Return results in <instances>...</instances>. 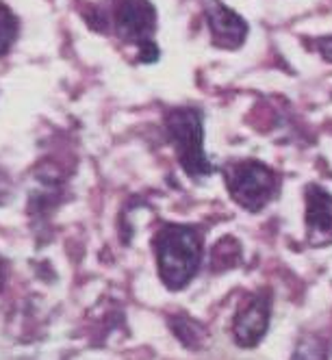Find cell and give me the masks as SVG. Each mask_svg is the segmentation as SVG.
<instances>
[{
	"instance_id": "cell-1",
	"label": "cell",
	"mask_w": 332,
	"mask_h": 360,
	"mask_svg": "<svg viewBox=\"0 0 332 360\" xmlns=\"http://www.w3.org/2000/svg\"><path fill=\"white\" fill-rule=\"evenodd\" d=\"M159 276L170 291H181L193 280L202 263V239L193 226L165 224L155 235Z\"/></svg>"
},
{
	"instance_id": "cell-5",
	"label": "cell",
	"mask_w": 332,
	"mask_h": 360,
	"mask_svg": "<svg viewBox=\"0 0 332 360\" xmlns=\"http://www.w3.org/2000/svg\"><path fill=\"white\" fill-rule=\"evenodd\" d=\"M272 315V293L261 291L248 297V302L239 308L235 321H233V334L235 341L243 347H254L267 332Z\"/></svg>"
},
{
	"instance_id": "cell-3",
	"label": "cell",
	"mask_w": 332,
	"mask_h": 360,
	"mask_svg": "<svg viewBox=\"0 0 332 360\" xmlns=\"http://www.w3.org/2000/svg\"><path fill=\"white\" fill-rule=\"evenodd\" d=\"M233 200L250 213L261 211L278 193L276 174L259 161H237L224 169Z\"/></svg>"
},
{
	"instance_id": "cell-7",
	"label": "cell",
	"mask_w": 332,
	"mask_h": 360,
	"mask_svg": "<svg viewBox=\"0 0 332 360\" xmlns=\"http://www.w3.org/2000/svg\"><path fill=\"white\" fill-rule=\"evenodd\" d=\"M306 228L315 243L332 241V195L319 185L306 189Z\"/></svg>"
},
{
	"instance_id": "cell-8",
	"label": "cell",
	"mask_w": 332,
	"mask_h": 360,
	"mask_svg": "<svg viewBox=\"0 0 332 360\" xmlns=\"http://www.w3.org/2000/svg\"><path fill=\"white\" fill-rule=\"evenodd\" d=\"M241 261V245L235 237H224L215 243L211 252V269L213 271H226L237 267Z\"/></svg>"
},
{
	"instance_id": "cell-4",
	"label": "cell",
	"mask_w": 332,
	"mask_h": 360,
	"mask_svg": "<svg viewBox=\"0 0 332 360\" xmlns=\"http://www.w3.org/2000/svg\"><path fill=\"white\" fill-rule=\"evenodd\" d=\"M113 29L120 39L141 48L152 41L157 9L150 0H113Z\"/></svg>"
},
{
	"instance_id": "cell-2",
	"label": "cell",
	"mask_w": 332,
	"mask_h": 360,
	"mask_svg": "<svg viewBox=\"0 0 332 360\" xmlns=\"http://www.w3.org/2000/svg\"><path fill=\"white\" fill-rule=\"evenodd\" d=\"M165 128L183 169L193 178L209 176L213 167L202 146L204 143L202 113L193 107L174 109L165 117Z\"/></svg>"
},
{
	"instance_id": "cell-10",
	"label": "cell",
	"mask_w": 332,
	"mask_h": 360,
	"mask_svg": "<svg viewBox=\"0 0 332 360\" xmlns=\"http://www.w3.org/2000/svg\"><path fill=\"white\" fill-rule=\"evenodd\" d=\"M20 35V18L5 3H0V57H5Z\"/></svg>"
},
{
	"instance_id": "cell-12",
	"label": "cell",
	"mask_w": 332,
	"mask_h": 360,
	"mask_svg": "<svg viewBox=\"0 0 332 360\" xmlns=\"http://www.w3.org/2000/svg\"><path fill=\"white\" fill-rule=\"evenodd\" d=\"M315 46H317V50H319V55H321L326 61L332 63V37H321V39L315 41Z\"/></svg>"
},
{
	"instance_id": "cell-9",
	"label": "cell",
	"mask_w": 332,
	"mask_h": 360,
	"mask_svg": "<svg viewBox=\"0 0 332 360\" xmlns=\"http://www.w3.org/2000/svg\"><path fill=\"white\" fill-rule=\"evenodd\" d=\"M170 328L174 330V334L185 347H191V349H198L204 339L209 337L207 330H204L198 321L189 319V317H172L170 319Z\"/></svg>"
},
{
	"instance_id": "cell-11",
	"label": "cell",
	"mask_w": 332,
	"mask_h": 360,
	"mask_svg": "<svg viewBox=\"0 0 332 360\" xmlns=\"http://www.w3.org/2000/svg\"><path fill=\"white\" fill-rule=\"evenodd\" d=\"M328 358V345L317 334H306L295 345L293 360H326Z\"/></svg>"
},
{
	"instance_id": "cell-13",
	"label": "cell",
	"mask_w": 332,
	"mask_h": 360,
	"mask_svg": "<svg viewBox=\"0 0 332 360\" xmlns=\"http://www.w3.org/2000/svg\"><path fill=\"white\" fill-rule=\"evenodd\" d=\"M11 198V185H9V178L0 172V207Z\"/></svg>"
},
{
	"instance_id": "cell-6",
	"label": "cell",
	"mask_w": 332,
	"mask_h": 360,
	"mask_svg": "<svg viewBox=\"0 0 332 360\" xmlns=\"http://www.w3.org/2000/svg\"><path fill=\"white\" fill-rule=\"evenodd\" d=\"M207 22L215 48L237 50L248 37V22L219 0H207Z\"/></svg>"
}]
</instances>
